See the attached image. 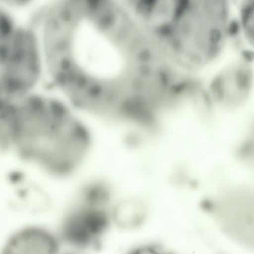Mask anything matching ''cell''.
Listing matches in <instances>:
<instances>
[{
	"instance_id": "cell-3",
	"label": "cell",
	"mask_w": 254,
	"mask_h": 254,
	"mask_svg": "<svg viewBox=\"0 0 254 254\" xmlns=\"http://www.w3.org/2000/svg\"><path fill=\"white\" fill-rule=\"evenodd\" d=\"M210 211L223 235L254 252V183L224 188L211 202Z\"/></svg>"
},
{
	"instance_id": "cell-6",
	"label": "cell",
	"mask_w": 254,
	"mask_h": 254,
	"mask_svg": "<svg viewBox=\"0 0 254 254\" xmlns=\"http://www.w3.org/2000/svg\"><path fill=\"white\" fill-rule=\"evenodd\" d=\"M60 248V241L47 230L38 227L23 228L7 240L3 254H52Z\"/></svg>"
},
{
	"instance_id": "cell-8",
	"label": "cell",
	"mask_w": 254,
	"mask_h": 254,
	"mask_svg": "<svg viewBox=\"0 0 254 254\" xmlns=\"http://www.w3.org/2000/svg\"><path fill=\"white\" fill-rule=\"evenodd\" d=\"M234 28L254 53V0H241Z\"/></svg>"
},
{
	"instance_id": "cell-7",
	"label": "cell",
	"mask_w": 254,
	"mask_h": 254,
	"mask_svg": "<svg viewBox=\"0 0 254 254\" xmlns=\"http://www.w3.org/2000/svg\"><path fill=\"white\" fill-rule=\"evenodd\" d=\"M146 215L144 204L135 199L125 201L117 205L113 217L120 226L126 228H133L143 222Z\"/></svg>"
},
{
	"instance_id": "cell-5",
	"label": "cell",
	"mask_w": 254,
	"mask_h": 254,
	"mask_svg": "<svg viewBox=\"0 0 254 254\" xmlns=\"http://www.w3.org/2000/svg\"><path fill=\"white\" fill-rule=\"evenodd\" d=\"M104 206L81 198L79 205L64 221L61 232L62 241L81 250L99 246L109 223Z\"/></svg>"
},
{
	"instance_id": "cell-1",
	"label": "cell",
	"mask_w": 254,
	"mask_h": 254,
	"mask_svg": "<svg viewBox=\"0 0 254 254\" xmlns=\"http://www.w3.org/2000/svg\"><path fill=\"white\" fill-rule=\"evenodd\" d=\"M0 102L1 150L57 176L71 174L85 159L91 133L63 102L29 93Z\"/></svg>"
},
{
	"instance_id": "cell-2",
	"label": "cell",
	"mask_w": 254,
	"mask_h": 254,
	"mask_svg": "<svg viewBox=\"0 0 254 254\" xmlns=\"http://www.w3.org/2000/svg\"><path fill=\"white\" fill-rule=\"evenodd\" d=\"M36 31L16 24L1 12L0 27V98L13 99L29 93L41 70L40 40Z\"/></svg>"
},
{
	"instance_id": "cell-4",
	"label": "cell",
	"mask_w": 254,
	"mask_h": 254,
	"mask_svg": "<svg viewBox=\"0 0 254 254\" xmlns=\"http://www.w3.org/2000/svg\"><path fill=\"white\" fill-rule=\"evenodd\" d=\"M254 86V70L250 59L241 57L224 65L215 74L209 88L214 106L232 112L241 109Z\"/></svg>"
},
{
	"instance_id": "cell-10",
	"label": "cell",
	"mask_w": 254,
	"mask_h": 254,
	"mask_svg": "<svg viewBox=\"0 0 254 254\" xmlns=\"http://www.w3.org/2000/svg\"><path fill=\"white\" fill-rule=\"evenodd\" d=\"M5 5L14 7L24 6L32 0H1Z\"/></svg>"
},
{
	"instance_id": "cell-9",
	"label": "cell",
	"mask_w": 254,
	"mask_h": 254,
	"mask_svg": "<svg viewBox=\"0 0 254 254\" xmlns=\"http://www.w3.org/2000/svg\"><path fill=\"white\" fill-rule=\"evenodd\" d=\"M236 152L238 159L254 174V118L242 136Z\"/></svg>"
}]
</instances>
